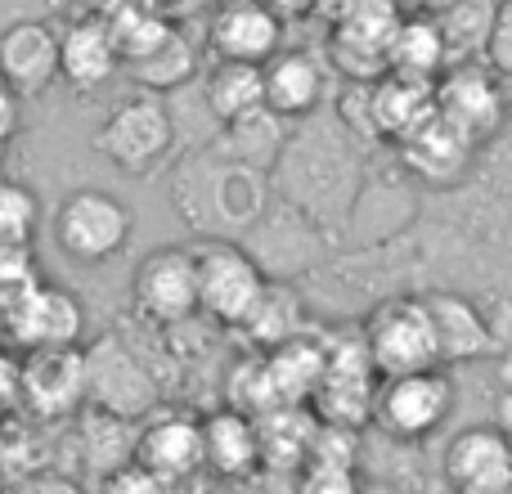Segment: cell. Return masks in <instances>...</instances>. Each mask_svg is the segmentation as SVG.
<instances>
[{"mask_svg":"<svg viewBox=\"0 0 512 494\" xmlns=\"http://www.w3.org/2000/svg\"><path fill=\"white\" fill-rule=\"evenodd\" d=\"M0 77L18 95H45L59 81V32L45 18H18L0 32Z\"/></svg>","mask_w":512,"mask_h":494,"instance_id":"obj_19","label":"cell"},{"mask_svg":"<svg viewBox=\"0 0 512 494\" xmlns=\"http://www.w3.org/2000/svg\"><path fill=\"white\" fill-rule=\"evenodd\" d=\"M270 176L252 171L243 162H230L225 153L189 149L180 153L176 171H171V207L180 221L203 239H234L252 230L270 207Z\"/></svg>","mask_w":512,"mask_h":494,"instance_id":"obj_2","label":"cell"},{"mask_svg":"<svg viewBox=\"0 0 512 494\" xmlns=\"http://www.w3.org/2000/svg\"><path fill=\"white\" fill-rule=\"evenodd\" d=\"M355 333H360L378 378L445 369L441 351H436V328H432V315H427L423 292H387V297H378Z\"/></svg>","mask_w":512,"mask_h":494,"instance_id":"obj_3","label":"cell"},{"mask_svg":"<svg viewBox=\"0 0 512 494\" xmlns=\"http://www.w3.org/2000/svg\"><path fill=\"white\" fill-rule=\"evenodd\" d=\"M41 230V198L23 180L0 176V247H32Z\"/></svg>","mask_w":512,"mask_h":494,"instance_id":"obj_34","label":"cell"},{"mask_svg":"<svg viewBox=\"0 0 512 494\" xmlns=\"http://www.w3.org/2000/svg\"><path fill=\"white\" fill-rule=\"evenodd\" d=\"M95 494H171V486L162 477H153L144 463H122L104 481H95Z\"/></svg>","mask_w":512,"mask_h":494,"instance_id":"obj_38","label":"cell"},{"mask_svg":"<svg viewBox=\"0 0 512 494\" xmlns=\"http://www.w3.org/2000/svg\"><path fill=\"white\" fill-rule=\"evenodd\" d=\"M441 481L454 494H477L512 486V445L499 423H472L445 441Z\"/></svg>","mask_w":512,"mask_h":494,"instance_id":"obj_18","label":"cell"},{"mask_svg":"<svg viewBox=\"0 0 512 494\" xmlns=\"http://www.w3.org/2000/svg\"><path fill=\"white\" fill-rule=\"evenodd\" d=\"M131 230V207L108 189H72L54 207V243L77 265H104L122 256V247L131 243Z\"/></svg>","mask_w":512,"mask_h":494,"instance_id":"obj_8","label":"cell"},{"mask_svg":"<svg viewBox=\"0 0 512 494\" xmlns=\"http://www.w3.org/2000/svg\"><path fill=\"white\" fill-rule=\"evenodd\" d=\"M239 243L252 252V261L265 270V279H279V283H301L306 274H319L337 252L333 234L319 230L306 212H297L283 198H270L265 216Z\"/></svg>","mask_w":512,"mask_h":494,"instance_id":"obj_7","label":"cell"},{"mask_svg":"<svg viewBox=\"0 0 512 494\" xmlns=\"http://www.w3.org/2000/svg\"><path fill=\"white\" fill-rule=\"evenodd\" d=\"M104 23H108V32H113L117 54H122V68L131 59H140V54H149L153 45L171 32L167 14H162L153 0H113V5L104 9Z\"/></svg>","mask_w":512,"mask_h":494,"instance_id":"obj_33","label":"cell"},{"mask_svg":"<svg viewBox=\"0 0 512 494\" xmlns=\"http://www.w3.org/2000/svg\"><path fill=\"white\" fill-rule=\"evenodd\" d=\"M288 131H292V122H283L279 113H270V108L261 104V108H252V113L225 122L221 131H216L212 149L225 153L230 162H243V167L270 176L279 153H283V144H288Z\"/></svg>","mask_w":512,"mask_h":494,"instance_id":"obj_25","label":"cell"},{"mask_svg":"<svg viewBox=\"0 0 512 494\" xmlns=\"http://www.w3.org/2000/svg\"><path fill=\"white\" fill-rule=\"evenodd\" d=\"M265 77V108L279 113L283 122H306L328 99V72L315 54L306 50H279L261 63Z\"/></svg>","mask_w":512,"mask_h":494,"instance_id":"obj_22","label":"cell"},{"mask_svg":"<svg viewBox=\"0 0 512 494\" xmlns=\"http://www.w3.org/2000/svg\"><path fill=\"white\" fill-rule=\"evenodd\" d=\"M23 414V351L0 346V427Z\"/></svg>","mask_w":512,"mask_h":494,"instance_id":"obj_37","label":"cell"},{"mask_svg":"<svg viewBox=\"0 0 512 494\" xmlns=\"http://www.w3.org/2000/svg\"><path fill=\"white\" fill-rule=\"evenodd\" d=\"M315 414H301V405H283L256 418V436H261V468H301L315 441Z\"/></svg>","mask_w":512,"mask_h":494,"instance_id":"obj_32","label":"cell"},{"mask_svg":"<svg viewBox=\"0 0 512 494\" xmlns=\"http://www.w3.org/2000/svg\"><path fill=\"white\" fill-rule=\"evenodd\" d=\"M86 409V355L81 346L23 355V414L41 423H68Z\"/></svg>","mask_w":512,"mask_h":494,"instance_id":"obj_16","label":"cell"},{"mask_svg":"<svg viewBox=\"0 0 512 494\" xmlns=\"http://www.w3.org/2000/svg\"><path fill=\"white\" fill-rule=\"evenodd\" d=\"M432 104L445 122L472 135L481 149H490L508 122V90L486 63H450L432 81Z\"/></svg>","mask_w":512,"mask_h":494,"instance_id":"obj_12","label":"cell"},{"mask_svg":"<svg viewBox=\"0 0 512 494\" xmlns=\"http://www.w3.org/2000/svg\"><path fill=\"white\" fill-rule=\"evenodd\" d=\"M508 122H512V81H508Z\"/></svg>","mask_w":512,"mask_h":494,"instance_id":"obj_45","label":"cell"},{"mask_svg":"<svg viewBox=\"0 0 512 494\" xmlns=\"http://www.w3.org/2000/svg\"><path fill=\"white\" fill-rule=\"evenodd\" d=\"M477 494H512V486H499V490H477Z\"/></svg>","mask_w":512,"mask_h":494,"instance_id":"obj_44","label":"cell"},{"mask_svg":"<svg viewBox=\"0 0 512 494\" xmlns=\"http://www.w3.org/2000/svg\"><path fill=\"white\" fill-rule=\"evenodd\" d=\"M9 494H90L77 477H63V472H27Z\"/></svg>","mask_w":512,"mask_h":494,"instance_id":"obj_40","label":"cell"},{"mask_svg":"<svg viewBox=\"0 0 512 494\" xmlns=\"http://www.w3.org/2000/svg\"><path fill=\"white\" fill-rule=\"evenodd\" d=\"M203 90L207 108H212L216 122H234V117L252 113V108L265 104V77H261V63H234V59H216L212 68L203 72L198 81Z\"/></svg>","mask_w":512,"mask_h":494,"instance_id":"obj_30","label":"cell"},{"mask_svg":"<svg viewBox=\"0 0 512 494\" xmlns=\"http://www.w3.org/2000/svg\"><path fill=\"white\" fill-rule=\"evenodd\" d=\"M369 108H373V131L378 144H396L405 131H414L427 113H432V81L405 77V72H382L369 81Z\"/></svg>","mask_w":512,"mask_h":494,"instance_id":"obj_24","label":"cell"},{"mask_svg":"<svg viewBox=\"0 0 512 494\" xmlns=\"http://www.w3.org/2000/svg\"><path fill=\"white\" fill-rule=\"evenodd\" d=\"M499 427H504V436L512 445V382L504 387V396H499Z\"/></svg>","mask_w":512,"mask_h":494,"instance_id":"obj_42","label":"cell"},{"mask_svg":"<svg viewBox=\"0 0 512 494\" xmlns=\"http://www.w3.org/2000/svg\"><path fill=\"white\" fill-rule=\"evenodd\" d=\"M239 333L248 337L256 351H274V346L292 342V337L310 333L306 328V297L301 283H279L270 279L261 292V301L252 306V315L239 324Z\"/></svg>","mask_w":512,"mask_h":494,"instance_id":"obj_27","label":"cell"},{"mask_svg":"<svg viewBox=\"0 0 512 494\" xmlns=\"http://www.w3.org/2000/svg\"><path fill=\"white\" fill-rule=\"evenodd\" d=\"M95 153L104 162H113L122 176H135V180H149L153 171H162L176 158V126H171L167 99L149 95V90L122 99L99 122Z\"/></svg>","mask_w":512,"mask_h":494,"instance_id":"obj_4","label":"cell"},{"mask_svg":"<svg viewBox=\"0 0 512 494\" xmlns=\"http://www.w3.org/2000/svg\"><path fill=\"white\" fill-rule=\"evenodd\" d=\"M414 5H418V14H436V9H445L450 0H414Z\"/></svg>","mask_w":512,"mask_h":494,"instance_id":"obj_43","label":"cell"},{"mask_svg":"<svg viewBox=\"0 0 512 494\" xmlns=\"http://www.w3.org/2000/svg\"><path fill=\"white\" fill-rule=\"evenodd\" d=\"M203 468L221 481H248L261 472V436L252 414L225 405L203 418Z\"/></svg>","mask_w":512,"mask_h":494,"instance_id":"obj_23","label":"cell"},{"mask_svg":"<svg viewBox=\"0 0 512 494\" xmlns=\"http://www.w3.org/2000/svg\"><path fill=\"white\" fill-rule=\"evenodd\" d=\"M207 45H212L216 59L265 63L283 50V18L265 0H234L212 18Z\"/></svg>","mask_w":512,"mask_h":494,"instance_id":"obj_20","label":"cell"},{"mask_svg":"<svg viewBox=\"0 0 512 494\" xmlns=\"http://www.w3.org/2000/svg\"><path fill=\"white\" fill-rule=\"evenodd\" d=\"M122 68V54L113 45L104 14H86L77 23H68V32H59V81L72 95H95Z\"/></svg>","mask_w":512,"mask_h":494,"instance_id":"obj_21","label":"cell"},{"mask_svg":"<svg viewBox=\"0 0 512 494\" xmlns=\"http://www.w3.org/2000/svg\"><path fill=\"white\" fill-rule=\"evenodd\" d=\"M131 306L149 324L176 328L198 315V256L194 247H153L131 274Z\"/></svg>","mask_w":512,"mask_h":494,"instance_id":"obj_11","label":"cell"},{"mask_svg":"<svg viewBox=\"0 0 512 494\" xmlns=\"http://www.w3.org/2000/svg\"><path fill=\"white\" fill-rule=\"evenodd\" d=\"M454 405H459V387L450 369L400 373V378H382L369 427H378L382 441L391 445H423L450 423Z\"/></svg>","mask_w":512,"mask_h":494,"instance_id":"obj_5","label":"cell"},{"mask_svg":"<svg viewBox=\"0 0 512 494\" xmlns=\"http://www.w3.org/2000/svg\"><path fill=\"white\" fill-rule=\"evenodd\" d=\"M495 9H499V0H450L445 9H436L432 18L445 45V68L450 63H486Z\"/></svg>","mask_w":512,"mask_h":494,"instance_id":"obj_29","label":"cell"},{"mask_svg":"<svg viewBox=\"0 0 512 494\" xmlns=\"http://www.w3.org/2000/svg\"><path fill=\"white\" fill-rule=\"evenodd\" d=\"M50 274L41 270L32 247H0V319L14 315Z\"/></svg>","mask_w":512,"mask_h":494,"instance_id":"obj_35","label":"cell"},{"mask_svg":"<svg viewBox=\"0 0 512 494\" xmlns=\"http://www.w3.org/2000/svg\"><path fill=\"white\" fill-rule=\"evenodd\" d=\"M18 126H23V95H18V90L0 77V144L14 140Z\"/></svg>","mask_w":512,"mask_h":494,"instance_id":"obj_41","label":"cell"},{"mask_svg":"<svg viewBox=\"0 0 512 494\" xmlns=\"http://www.w3.org/2000/svg\"><path fill=\"white\" fill-rule=\"evenodd\" d=\"M396 153H400V167H405L409 176L423 180V185L436 189V194H445V189H459L463 180L481 167V153L486 149L432 108L414 131L400 135Z\"/></svg>","mask_w":512,"mask_h":494,"instance_id":"obj_13","label":"cell"},{"mask_svg":"<svg viewBox=\"0 0 512 494\" xmlns=\"http://www.w3.org/2000/svg\"><path fill=\"white\" fill-rule=\"evenodd\" d=\"M135 436H140V423L86 405L77 414V459H81V468H86L95 481H104L108 472H117L122 463H135Z\"/></svg>","mask_w":512,"mask_h":494,"instance_id":"obj_26","label":"cell"},{"mask_svg":"<svg viewBox=\"0 0 512 494\" xmlns=\"http://www.w3.org/2000/svg\"><path fill=\"white\" fill-rule=\"evenodd\" d=\"M198 315L221 328H239L265 292V270L234 239H203L198 247Z\"/></svg>","mask_w":512,"mask_h":494,"instance_id":"obj_10","label":"cell"},{"mask_svg":"<svg viewBox=\"0 0 512 494\" xmlns=\"http://www.w3.org/2000/svg\"><path fill=\"white\" fill-rule=\"evenodd\" d=\"M86 405L117 418H149L162 405V382L140 346L126 342V333H104L86 346Z\"/></svg>","mask_w":512,"mask_h":494,"instance_id":"obj_6","label":"cell"},{"mask_svg":"<svg viewBox=\"0 0 512 494\" xmlns=\"http://www.w3.org/2000/svg\"><path fill=\"white\" fill-rule=\"evenodd\" d=\"M126 77H131L140 90H149V95H176V90L194 86V81H198V50H194V41H189L185 32H176V27H171V32L162 36L149 54H140V59L126 63Z\"/></svg>","mask_w":512,"mask_h":494,"instance_id":"obj_28","label":"cell"},{"mask_svg":"<svg viewBox=\"0 0 512 494\" xmlns=\"http://www.w3.org/2000/svg\"><path fill=\"white\" fill-rule=\"evenodd\" d=\"M486 68L499 81H512V0H499L495 9V27L486 41Z\"/></svg>","mask_w":512,"mask_h":494,"instance_id":"obj_39","label":"cell"},{"mask_svg":"<svg viewBox=\"0 0 512 494\" xmlns=\"http://www.w3.org/2000/svg\"><path fill=\"white\" fill-rule=\"evenodd\" d=\"M135 463H144L171 490L194 481L203 472V418L189 414V409L158 405L149 418H140Z\"/></svg>","mask_w":512,"mask_h":494,"instance_id":"obj_15","label":"cell"},{"mask_svg":"<svg viewBox=\"0 0 512 494\" xmlns=\"http://www.w3.org/2000/svg\"><path fill=\"white\" fill-rule=\"evenodd\" d=\"M297 494H364L355 468L346 463H319V459H306L297 468Z\"/></svg>","mask_w":512,"mask_h":494,"instance_id":"obj_36","label":"cell"},{"mask_svg":"<svg viewBox=\"0 0 512 494\" xmlns=\"http://www.w3.org/2000/svg\"><path fill=\"white\" fill-rule=\"evenodd\" d=\"M423 301H427V315H432L436 351H441L445 369L486 360V355H499V324L490 319V310L481 306L472 292L427 288Z\"/></svg>","mask_w":512,"mask_h":494,"instance_id":"obj_17","label":"cell"},{"mask_svg":"<svg viewBox=\"0 0 512 494\" xmlns=\"http://www.w3.org/2000/svg\"><path fill=\"white\" fill-rule=\"evenodd\" d=\"M369 189L364 144L342 126L333 108H319L306 122H292L288 144L270 171V194L306 212L319 230L342 239Z\"/></svg>","mask_w":512,"mask_h":494,"instance_id":"obj_1","label":"cell"},{"mask_svg":"<svg viewBox=\"0 0 512 494\" xmlns=\"http://www.w3.org/2000/svg\"><path fill=\"white\" fill-rule=\"evenodd\" d=\"M0 333L14 351H59V346H81L86 337V301L72 288L45 279L14 315L0 319Z\"/></svg>","mask_w":512,"mask_h":494,"instance_id":"obj_14","label":"cell"},{"mask_svg":"<svg viewBox=\"0 0 512 494\" xmlns=\"http://www.w3.org/2000/svg\"><path fill=\"white\" fill-rule=\"evenodd\" d=\"M378 369H373L369 351H364L360 333H342L324 342V373H319V387L310 396L319 423L333 427H360L373 423V400H378Z\"/></svg>","mask_w":512,"mask_h":494,"instance_id":"obj_9","label":"cell"},{"mask_svg":"<svg viewBox=\"0 0 512 494\" xmlns=\"http://www.w3.org/2000/svg\"><path fill=\"white\" fill-rule=\"evenodd\" d=\"M387 72H405V77L436 81L445 72V45L436 32L432 14H405L387 45Z\"/></svg>","mask_w":512,"mask_h":494,"instance_id":"obj_31","label":"cell"}]
</instances>
